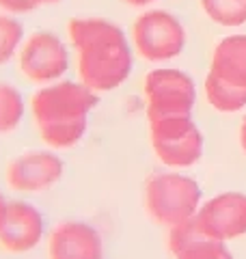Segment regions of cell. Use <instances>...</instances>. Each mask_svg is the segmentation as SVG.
I'll list each match as a JSON object with an SVG mask.
<instances>
[{"mask_svg": "<svg viewBox=\"0 0 246 259\" xmlns=\"http://www.w3.org/2000/svg\"><path fill=\"white\" fill-rule=\"evenodd\" d=\"M69 37L78 52L80 82L95 93L112 91L130 78L134 59L121 26L102 18H73Z\"/></svg>", "mask_w": 246, "mask_h": 259, "instance_id": "1", "label": "cell"}, {"mask_svg": "<svg viewBox=\"0 0 246 259\" xmlns=\"http://www.w3.org/2000/svg\"><path fill=\"white\" fill-rule=\"evenodd\" d=\"M100 97L85 82L56 80L44 84L32 97V117L39 134L50 147L69 149L82 141L91 112Z\"/></svg>", "mask_w": 246, "mask_h": 259, "instance_id": "2", "label": "cell"}, {"mask_svg": "<svg viewBox=\"0 0 246 259\" xmlns=\"http://www.w3.org/2000/svg\"><path fill=\"white\" fill-rule=\"evenodd\" d=\"M205 95L220 112L246 108V35L225 37L214 48Z\"/></svg>", "mask_w": 246, "mask_h": 259, "instance_id": "3", "label": "cell"}, {"mask_svg": "<svg viewBox=\"0 0 246 259\" xmlns=\"http://www.w3.org/2000/svg\"><path fill=\"white\" fill-rule=\"evenodd\" d=\"M201 197V186L192 177L179 173H155L145 188V201L151 218L169 229L190 221L199 212Z\"/></svg>", "mask_w": 246, "mask_h": 259, "instance_id": "4", "label": "cell"}, {"mask_svg": "<svg viewBox=\"0 0 246 259\" xmlns=\"http://www.w3.org/2000/svg\"><path fill=\"white\" fill-rule=\"evenodd\" d=\"M153 151L167 166L188 168L203 156V134L190 115L149 121Z\"/></svg>", "mask_w": 246, "mask_h": 259, "instance_id": "5", "label": "cell"}, {"mask_svg": "<svg viewBox=\"0 0 246 259\" xmlns=\"http://www.w3.org/2000/svg\"><path fill=\"white\" fill-rule=\"evenodd\" d=\"M147 117L149 121L190 115L196 100L194 80L179 69H153L145 78Z\"/></svg>", "mask_w": 246, "mask_h": 259, "instance_id": "6", "label": "cell"}, {"mask_svg": "<svg viewBox=\"0 0 246 259\" xmlns=\"http://www.w3.org/2000/svg\"><path fill=\"white\" fill-rule=\"evenodd\" d=\"M134 46L151 63L171 61L186 48V30L173 13L145 11L134 22Z\"/></svg>", "mask_w": 246, "mask_h": 259, "instance_id": "7", "label": "cell"}, {"mask_svg": "<svg viewBox=\"0 0 246 259\" xmlns=\"http://www.w3.org/2000/svg\"><path fill=\"white\" fill-rule=\"evenodd\" d=\"M20 69L37 84H52L69 69V52L61 37L39 30L30 35L20 48Z\"/></svg>", "mask_w": 246, "mask_h": 259, "instance_id": "8", "label": "cell"}, {"mask_svg": "<svg viewBox=\"0 0 246 259\" xmlns=\"http://www.w3.org/2000/svg\"><path fill=\"white\" fill-rule=\"evenodd\" d=\"M205 233L216 240H235L246 233V194L223 192L212 197L194 214Z\"/></svg>", "mask_w": 246, "mask_h": 259, "instance_id": "9", "label": "cell"}, {"mask_svg": "<svg viewBox=\"0 0 246 259\" xmlns=\"http://www.w3.org/2000/svg\"><path fill=\"white\" fill-rule=\"evenodd\" d=\"M65 164L52 151H28L15 158L7 168V184L18 192H41L63 177Z\"/></svg>", "mask_w": 246, "mask_h": 259, "instance_id": "10", "label": "cell"}, {"mask_svg": "<svg viewBox=\"0 0 246 259\" xmlns=\"http://www.w3.org/2000/svg\"><path fill=\"white\" fill-rule=\"evenodd\" d=\"M44 216L26 201H11L0 225V244L9 253H28L44 238Z\"/></svg>", "mask_w": 246, "mask_h": 259, "instance_id": "11", "label": "cell"}, {"mask_svg": "<svg viewBox=\"0 0 246 259\" xmlns=\"http://www.w3.org/2000/svg\"><path fill=\"white\" fill-rule=\"evenodd\" d=\"M50 259H104V240L89 223L67 221L50 233Z\"/></svg>", "mask_w": 246, "mask_h": 259, "instance_id": "12", "label": "cell"}, {"mask_svg": "<svg viewBox=\"0 0 246 259\" xmlns=\"http://www.w3.org/2000/svg\"><path fill=\"white\" fill-rule=\"evenodd\" d=\"M169 246L175 259H220L229 253L227 242L205 233L194 216L182 225L171 227Z\"/></svg>", "mask_w": 246, "mask_h": 259, "instance_id": "13", "label": "cell"}, {"mask_svg": "<svg viewBox=\"0 0 246 259\" xmlns=\"http://www.w3.org/2000/svg\"><path fill=\"white\" fill-rule=\"evenodd\" d=\"M26 104L13 84L0 82V134H9L22 123Z\"/></svg>", "mask_w": 246, "mask_h": 259, "instance_id": "14", "label": "cell"}, {"mask_svg": "<svg viewBox=\"0 0 246 259\" xmlns=\"http://www.w3.org/2000/svg\"><path fill=\"white\" fill-rule=\"evenodd\" d=\"M203 9L220 26H240L246 22V0H203Z\"/></svg>", "mask_w": 246, "mask_h": 259, "instance_id": "15", "label": "cell"}, {"mask_svg": "<svg viewBox=\"0 0 246 259\" xmlns=\"http://www.w3.org/2000/svg\"><path fill=\"white\" fill-rule=\"evenodd\" d=\"M24 28L13 15H0V65L9 63L22 48Z\"/></svg>", "mask_w": 246, "mask_h": 259, "instance_id": "16", "label": "cell"}, {"mask_svg": "<svg viewBox=\"0 0 246 259\" xmlns=\"http://www.w3.org/2000/svg\"><path fill=\"white\" fill-rule=\"evenodd\" d=\"M35 3L32 0H0V9L7 11L9 15H15V13H28L35 9Z\"/></svg>", "mask_w": 246, "mask_h": 259, "instance_id": "17", "label": "cell"}, {"mask_svg": "<svg viewBox=\"0 0 246 259\" xmlns=\"http://www.w3.org/2000/svg\"><path fill=\"white\" fill-rule=\"evenodd\" d=\"M240 145H242V149L246 151V115H244L242 125H240Z\"/></svg>", "mask_w": 246, "mask_h": 259, "instance_id": "18", "label": "cell"}, {"mask_svg": "<svg viewBox=\"0 0 246 259\" xmlns=\"http://www.w3.org/2000/svg\"><path fill=\"white\" fill-rule=\"evenodd\" d=\"M7 205H9V201L3 197V192H0V225H3V218H5V212H7Z\"/></svg>", "mask_w": 246, "mask_h": 259, "instance_id": "19", "label": "cell"}, {"mask_svg": "<svg viewBox=\"0 0 246 259\" xmlns=\"http://www.w3.org/2000/svg\"><path fill=\"white\" fill-rule=\"evenodd\" d=\"M123 3H128V5H132V7H147V5L155 3V0H123Z\"/></svg>", "mask_w": 246, "mask_h": 259, "instance_id": "20", "label": "cell"}, {"mask_svg": "<svg viewBox=\"0 0 246 259\" xmlns=\"http://www.w3.org/2000/svg\"><path fill=\"white\" fill-rule=\"evenodd\" d=\"M32 3H35V5H50V3H59V0H32Z\"/></svg>", "mask_w": 246, "mask_h": 259, "instance_id": "21", "label": "cell"}, {"mask_svg": "<svg viewBox=\"0 0 246 259\" xmlns=\"http://www.w3.org/2000/svg\"><path fill=\"white\" fill-rule=\"evenodd\" d=\"M220 259H233V255H231V253H227L225 257H220Z\"/></svg>", "mask_w": 246, "mask_h": 259, "instance_id": "22", "label": "cell"}]
</instances>
